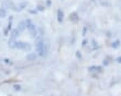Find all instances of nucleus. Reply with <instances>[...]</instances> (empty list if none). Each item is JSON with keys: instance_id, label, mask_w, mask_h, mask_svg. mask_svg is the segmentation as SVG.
Instances as JSON below:
<instances>
[{"instance_id": "f03ea898", "label": "nucleus", "mask_w": 121, "mask_h": 96, "mask_svg": "<svg viewBox=\"0 0 121 96\" xmlns=\"http://www.w3.org/2000/svg\"><path fill=\"white\" fill-rule=\"evenodd\" d=\"M28 58H29V59H31V60H33V59H34V55H30Z\"/></svg>"}, {"instance_id": "f257e3e1", "label": "nucleus", "mask_w": 121, "mask_h": 96, "mask_svg": "<svg viewBox=\"0 0 121 96\" xmlns=\"http://www.w3.org/2000/svg\"><path fill=\"white\" fill-rule=\"evenodd\" d=\"M14 90H16L17 92H19V91H21V86H19V85H14Z\"/></svg>"}]
</instances>
